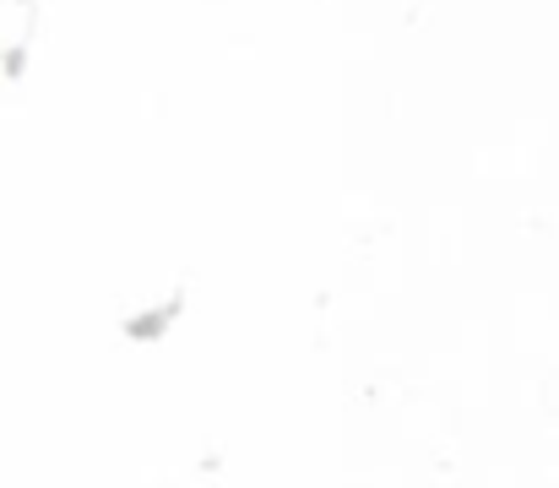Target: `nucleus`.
I'll return each mask as SVG.
<instances>
[]
</instances>
